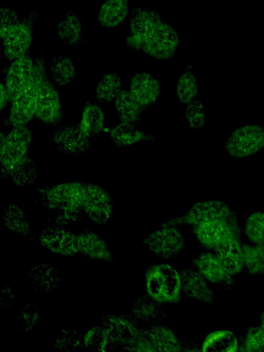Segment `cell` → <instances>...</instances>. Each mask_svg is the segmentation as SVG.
Here are the masks:
<instances>
[{
    "label": "cell",
    "instance_id": "cell-1",
    "mask_svg": "<svg viewBox=\"0 0 264 352\" xmlns=\"http://www.w3.org/2000/svg\"><path fill=\"white\" fill-rule=\"evenodd\" d=\"M146 294L162 305L177 304L181 300L180 273L172 265H151L144 275Z\"/></svg>",
    "mask_w": 264,
    "mask_h": 352
},
{
    "label": "cell",
    "instance_id": "cell-2",
    "mask_svg": "<svg viewBox=\"0 0 264 352\" xmlns=\"http://www.w3.org/2000/svg\"><path fill=\"white\" fill-rule=\"evenodd\" d=\"M199 243L208 250H214L233 239H241V228L236 211L232 214L191 226Z\"/></svg>",
    "mask_w": 264,
    "mask_h": 352
},
{
    "label": "cell",
    "instance_id": "cell-3",
    "mask_svg": "<svg viewBox=\"0 0 264 352\" xmlns=\"http://www.w3.org/2000/svg\"><path fill=\"white\" fill-rule=\"evenodd\" d=\"M43 204L59 211L80 212L85 198V183L61 182L43 186L38 190Z\"/></svg>",
    "mask_w": 264,
    "mask_h": 352
},
{
    "label": "cell",
    "instance_id": "cell-4",
    "mask_svg": "<svg viewBox=\"0 0 264 352\" xmlns=\"http://www.w3.org/2000/svg\"><path fill=\"white\" fill-rule=\"evenodd\" d=\"M143 244L154 256L169 260L183 251L186 239L177 226L164 222L144 238Z\"/></svg>",
    "mask_w": 264,
    "mask_h": 352
},
{
    "label": "cell",
    "instance_id": "cell-5",
    "mask_svg": "<svg viewBox=\"0 0 264 352\" xmlns=\"http://www.w3.org/2000/svg\"><path fill=\"white\" fill-rule=\"evenodd\" d=\"M181 44L177 30L162 22L141 42L138 50L158 60L172 58Z\"/></svg>",
    "mask_w": 264,
    "mask_h": 352
},
{
    "label": "cell",
    "instance_id": "cell-6",
    "mask_svg": "<svg viewBox=\"0 0 264 352\" xmlns=\"http://www.w3.org/2000/svg\"><path fill=\"white\" fill-rule=\"evenodd\" d=\"M37 15L31 11L1 38L3 54L10 61L30 52Z\"/></svg>",
    "mask_w": 264,
    "mask_h": 352
},
{
    "label": "cell",
    "instance_id": "cell-7",
    "mask_svg": "<svg viewBox=\"0 0 264 352\" xmlns=\"http://www.w3.org/2000/svg\"><path fill=\"white\" fill-rule=\"evenodd\" d=\"M33 135L26 126H16L1 135L0 144L1 175L27 155Z\"/></svg>",
    "mask_w": 264,
    "mask_h": 352
},
{
    "label": "cell",
    "instance_id": "cell-8",
    "mask_svg": "<svg viewBox=\"0 0 264 352\" xmlns=\"http://www.w3.org/2000/svg\"><path fill=\"white\" fill-rule=\"evenodd\" d=\"M264 147V128L248 124L234 130L225 144L226 153L233 158H242L256 153Z\"/></svg>",
    "mask_w": 264,
    "mask_h": 352
},
{
    "label": "cell",
    "instance_id": "cell-9",
    "mask_svg": "<svg viewBox=\"0 0 264 352\" xmlns=\"http://www.w3.org/2000/svg\"><path fill=\"white\" fill-rule=\"evenodd\" d=\"M233 210L226 202L206 200L194 204L185 213L166 221L174 226H195L214 219L228 216Z\"/></svg>",
    "mask_w": 264,
    "mask_h": 352
},
{
    "label": "cell",
    "instance_id": "cell-10",
    "mask_svg": "<svg viewBox=\"0 0 264 352\" xmlns=\"http://www.w3.org/2000/svg\"><path fill=\"white\" fill-rule=\"evenodd\" d=\"M64 116L59 93L48 79L38 87L35 118L48 126L58 125Z\"/></svg>",
    "mask_w": 264,
    "mask_h": 352
},
{
    "label": "cell",
    "instance_id": "cell-11",
    "mask_svg": "<svg viewBox=\"0 0 264 352\" xmlns=\"http://www.w3.org/2000/svg\"><path fill=\"white\" fill-rule=\"evenodd\" d=\"M135 319L133 316L107 319L104 329L108 333L109 342L115 341L116 344L122 349L135 351L138 344L145 336V331L138 327Z\"/></svg>",
    "mask_w": 264,
    "mask_h": 352
},
{
    "label": "cell",
    "instance_id": "cell-12",
    "mask_svg": "<svg viewBox=\"0 0 264 352\" xmlns=\"http://www.w3.org/2000/svg\"><path fill=\"white\" fill-rule=\"evenodd\" d=\"M52 142L61 153L73 157L87 153L91 147V139L82 131L78 123L74 122L56 128Z\"/></svg>",
    "mask_w": 264,
    "mask_h": 352
},
{
    "label": "cell",
    "instance_id": "cell-13",
    "mask_svg": "<svg viewBox=\"0 0 264 352\" xmlns=\"http://www.w3.org/2000/svg\"><path fill=\"white\" fill-rule=\"evenodd\" d=\"M82 210L93 222L105 223L109 219L113 211L111 195L98 185L85 183Z\"/></svg>",
    "mask_w": 264,
    "mask_h": 352
},
{
    "label": "cell",
    "instance_id": "cell-14",
    "mask_svg": "<svg viewBox=\"0 0 264 352\" xmlns=\"http://www.w3.org/2000/svg\"><path fill=\"white\" fill-rule=\"evenodd\" d=\"M162 22V16L156 10L142 8L133 9L129 18L128 47L138 50L142 40Z\"/></svg>",
    "mask_w": 264,
    "mask_h": 352
},
{
    "label": "cell",
    "instance_id": "cell-15",
    "mask_svg": "<svg viewBox=\"0 0 264 352\" xmlns=\"http://www.w3.org/2000/svg\"><path fill=\"white\" fill-rule=\"evenodd\" d=\"M191 263L209 283L223 289H230L235 283L233 276L226 270L214 252H201L192 259Z\"/></svg>",
    "mask_w": 264,
    "mask_h": 352
},
{
    "label": "cell",
    "instance_id": "cell-16",
    "mask_svg": "<svg viewBox=\"0 0 264 352\" xmlns=\"http://www.w3.org/2000/svg\"><path fill=\"white\" fill-rule=\"evenodd\" d=\"M10 62L4 82L10 102L30 85L34 67L30 52Z\"/></svg>",
    "mask_w": 264,
    "mask_h": 352
},
{
    "label": "cell",
    "instance_id": "cell-17",
    "mask_svg": "<svg viewBox=\"0 0 264 352\" xmlns=\"http://www.w3.org/2000/svg\"><path fill=\"white\" fill-rule=\"evenodd\" d=\"M39 87L40 85L32 81L26 89L10 102L8 120L12 126H26L35 118L36 96Z\"/></svg>",
    "mask_w": 264,
    "mask_h": 352
},
{
    "label": "cell",
    "instance_id": "cell-18",
    "mask_svg": "<svg viewBox=\"0 0 264 352\" xmlns=\"http://www.w3.org/2000/svg\"><path fill=\"white\" fill-rule=\"evenodd\" d=\"M182 292L197 301L213 304L216 294L208 281L194 267H185L180 272Z\"/></svg>",
    "mask_w": 264,
    "mask_h": 352
},
{
    "label": "cell",
    "instance_id": "cell-19",
    "mask_svg": "<svg viewBox=\"0 0 264 352\" xmlns=\"http://www.w3.org/2000/svg\"><path fill=\"white\" fill-rule=\"evenodd\" d=\"M40 243L51 252L63 256H72L79 252L78 236L58 227L43 230Z\"/></svg>",
    "mask_w": 264,
    "mask_h": 352
},
{
    "label": "cell",
    "instance_id": "cell-20",
    "mask_svg": "<svg viewBox=\"0 0 264 352\" xmlns=\"http://www.w3.org/2000/svg\"><path fill=\"white\" fill-rule=\"evenodd\" d=\"M131 94L146 107L155 103L161 95V85L157 78L146 72L135 74L130 79Z\"/></svg>",
    "mask_w": 264,
    "mask_h": 352
},
{
    "label": "cell",
    "instance_id": "cell-21",
    "mask_svg": "<svg viewBox=\"0 0 264 352\" xmlns=\"http://www.w3.org/2000/svg\"><path fill=\"white\" fill-rule=\"evenodd\" d=\"M144 331L155 351H182V340L177 337L171 328L159 323H153Z\"/></svg>",
    "mask_w": 264,
    "mask_h": 352
},
{
    "label": "cell",
    "instance_id": "cell-22",
    "mask_svg": "<svg viewBox=\"0 0 264 352\" xmlns=\"http://www.w3.org/2000/svg\"><path fill=\"white\" fill-rule=\"evenodd\" d=\"M226 270L233 276L244 268L243 252L241 239L226 242L213 250Z\"/></svg>",
    "mask_w": 264,
    "mask_h": 352
},
{
    "label": "cell",
    "instance_id": "cell-23",
    "mask_svg": "<svg viewBox=\"0 0 264 352\" xmlns=\"http://www.w3.org/2000/svg\"><path fill=\"white\" fill-rule=\"evenodd\" d=\"M113 102L120 122L135 125L141 121L142 114L146 109L126 89H122Z\"/></svg>",
    "mask_w": 264,
    "mask_h": 352
},
{
    "label": "cell",
    "instance_id": "cell-24",
    "mask_svg": "<svg viewBox=\"0 0 264 352\" xmlns=\"http://www.w3.org/2000/svg\"><path fill=\"white\" fill-rule=\"evenodd\" d=\"M130 0H104L97 20L104 28H113L122 25L129 12Z\"/></svg>",
    "mask_w": 264,
    "mask_h": 352
},
{
    "label": "cell",
    "instance_id": "cell-25",
    "mask_svg": "<svg viewBox=\"0 0 264 352\" xmlns=\"http://www.w3.org/2000/svg\"><path fill=\"white\" fill-rule=\"evenodd\" d=\"M109 138L117 146L126 147L138 142L155 141V136L139 130L135 124L120 122L109 130Z\"/></svg>",
    "mask_w": 264,
    "mask_h": 352
},
{
    "label": "cell",
    "instance_id": "cell-26",
    "mask_svg": "<svg viewBox=\"0 0 264 352\" xmlns=\"http://www.w3.org/2000/svg\"><path fill=\"white\" fill-rule=\"evenodd\" d=\"M105 116L103 108L95 102H86L78 122L82 131L90 139L98 135L104 129Z\"/></svg>",
    "mask_w": 264,
    "mask_h": 352
},
{
    "label": "cell",
    "instance_id": "cell-27",
    "mask_svg": "<svg viewBox=\"0 0 264 352\" xmlns=\"http://www.w3.org/2000/svg\"><path fill=\"white\" fill-rule=\"evenodd\" d=\"M163 306L146 294L137 298L131 309L135 319L153 324L159 323L166 318L167 314Z\"/></svg>",
    "mask_w": 264,
    "mask_h": 352
},
{
    "label": "cell",
    "instance_id": "cell-28",
    "mask_svg": "<svg viewBox=\"0 0 264 352\" xmlns=\"http://www.w3.org/2000/svg\"><path fill=\"white\" fill-rule=\"evenodd\" d=\"M59 38L66 45L77 46L83 38V27L81 19L76 14L68 12L57 25Z\"/></svg>",
    "mask_w": 264,
    "mask_h": 352
},
{
    "label": "cell",
    "instance_id": "cell-29",
    "mask_svg": "<svg viewBox=\"0 0 264 352\" xmlns=\"http://www.w3.org/2000/svg\"><path fill=\"white\" fill-rule=\"evenodd\" d=\"M239 341L230 330H216L209 333L201 345V351H239Z\"/></svg>",
    "mask_w": 264,
    "mask_h": 352
},
{
    "label": "cell",
    "instance_id": "cell-30",
    "mask_svg": "<svg viewBox=\"0 0 264 352\" xmlns=\"http://www.w3.org/2000/svg\"><path fill=\"white\" fill-rule=\"evenodd\" d=\"M36 167L28 155L12 165L1 177H8L16 186L23 187L32 184L36 179Z\"/></svg>",
    "mask_w": 264,
    "mask_h": 352
},
{
    "label": "cell",
    "instance_id": "cell-31",
    "mask_svg": "<svg viewBox=\"0 0 264 352\" xmlns=\"http://www.w3.org/2000/svg\"><path fill=\"white\" fill-rule=\"evenodd\" d=\"M78 236L79 251L82 254L96 259L110 260L111 253L105 241L98 234L86 231Z\"/></svg>",
    "mask_w": 264,
    "mask_h": 352
},
{
    "label": "cell",
    "instance_id": "cell-32",
    "mask_svg": "<svg viewBox=\"0 0 264 352\" xmlns=\"http://www.w3.org/2000/svg\"><path fill=\"white\" fill-rule=\"evenodd\" d=\"M76 72V67L69 56L59 55L52 58L50 74L56 85L63 87L69 85L75 79Z\"/></svg>",
    "mask_w": 264,
    "mask_h": 352
},
{
    "label": "cell",
    "instance_id": "cell-33",
    "mask_svg": "<svg viewBox=\"0 0 264 352\" xmlns=\"http://www.w3.org/2000/svg\"><path fill=\"white\" fill-rule=\"evenodd\" d=\"M122 90V79L115 72L103 74L95 88V98L100 103L113 102Z\"/></svg>",
    "mask_w": 264,
    "mask_h": 352
},
{
    "label": "cell",
    "instance_id": "cell-34",
    "mask_svg": "<svg viewBox=\"0 0 264 352\" xmlns=\"http://www.w3.org/2000/svg\"><path fill=\"white\" fill-rule=\"evenodd\" d=\"M242 248L246 272L252 276L264 274V243H242Z\"/></svg>",
    "mask_w": 264,
    "mask_h": 352
},
{
    "label": "cell",
    "instance_id": "cell-35",
    "mask_svg": "<svg viewBox=\"0 0 264 352\" xmlns=\"http://www.w3.org/2000/svg\"><path fill=\"white\" fill-rule=\"evenodd\" d=\"M31 277L32 283L41 291L56 289L60 283L57 270L48 264H42L32 269Z\"/></svg>",
    "mask_w": 264,
    "mask_h": 352
},
{
    "label": "cell",
    "instance_id": "cell-36",
    "mask_svg": "<svg viewBox=\"0 0 264 352\" xmlns=\"http://www.w3.org/2000/svg\"><path fill=\"white\" fill-rule=\"evenodd\" d=\"M177 95L180 103L188 104L198 94V80L188 66L179 77L176 86Z\"/></svg>",
    "mask_w": 264,
    "mask_h": 352
},
{
    "label": "cell",
    "instance_id": "cell-37",
    "mask_svg": "<svg viewBox=\"0 0 264 352\" xmlns=\"http://www.w3.org/2000/svg\"><path fill=\"white\" fill-rule=\"evenodd\" d=\"M243 232L252 243L263 244L264 212L256 211L250 214L245 221Z\"/></svg>",
    "mask_w": 264,
    "mask_h": 352
},
{
    "label": "cell",
    "instance_id": "cell-38",
    "mask_svg": "<svg viewBox=\"0 0 264 352\" xmlns=\"http://www.w3.org/2000/svg\"><path fill=\"white\" fill-rule=\"evenodd\" d=\"M3 221L6 226L12 231L21 234L29 232L30 225L25 214L21 208L14 204H10L6 208Z\"/></svg>",
    "mask_w": 264,
    "mask_h": 352
},
{
    "label": "cell",
    "instance_id": "cell-39",
    "mask_svg": "<svg viewBox=\"0 0 264 352\" xmlns=\"http://www.w3.org/2000/svg\"><path fill=\"white\" fill-rule=\"evenodd\" d=\"M239 351L264 352V329L259 326H250L239 341Z\"/></svg>",
    "mask_w": 264,
    "mask_h": 352
},
{
    "label": "cell",
    "instance_id": "cell-40",
    "mask_svg": "<svg viewBox=\"0 0 264 352\" xmlns=\"http://www.w3.org/2000/svg\"><path fill=\"white\" fill-rule=\"evenodd\" d=\"M185 118L190 129H199L204 127L206 124V119L202 102L199 100H192L187 104Z\"/></svg>",
    "mask_w": 264,
    "mask_h": 352
},
{
    "label": "cell",
    "instance_id": "cell-41",
    "mask_svg": "<svg viewBox=\"0 0 264 352\" xmlns=\"http://www.w3.org/2000/svg\"><path fill=\"white\" fill-rule=\"evenodd\" d=\"M83 342L87 348L103 350L109 342L108 333L104 328L95 327L86 333Z\"/></svg>",
    "mask_w": 264,
    "mask_h": 352
},
{
    "label": "cell",
    "instance_id": "cell-42",
    "mask_svg": "<svg viewBox=\"0 0 264 352\" xmlns=\"http://www.w3.org/2000/svg\"><path fill=\"white\" fill-rule=\"evenodd\" d=\"M21 20L14 10L1 7L0 9V34L1 38Z\"/></svg>",
    "mask_w": 264,
    "mask_h": 352
},
{
    "label": "cell",
    "instance_id": "cell-43",
    "mask_svg": "<svg viewBox=\"0 0 264 352\" xmlns=\"http://www.w3.org/2000/svg\"><path fill=\"white\" fill-rule=\"evenodd\" d=\"M36 311V309L33 307H30V309L25 308L21 313V316L19 320L20 323L25 322L23 327L28 328L29 327H32L35 324V320L38 317L37 314H34Z\"/></svg>",
    "mask_w": 264,
    "mask_h": 352
},
{
    "label": "cell",
    "instance_id": "cell-44",
    "mask_svg": "<svg viewBox=\"0 0 264 352\" xmlns=\"http://www.w3.org/2000/svg\"><path fill=\"white\" fill-rule=\"evenodd\" d=\"M0 108L1 111H2L8 104H10V99L6 91L4 83L1 82V93H0Z\"/></svg>",
    "mask_w": 264,
    "mask_h": 352
},
{
    "label": "cell",
    "instance_id": "cell-45",
    "mask_svg": "<svg viewBox=\"0 0 264 352\" xmlns=\"http://www.w3.org/2000/svg\"><path fill=\"white\" fill-rule=\"evenodd\" d=\"M182 351H201V346H198L192 342L182 340Z\"/></svg>",
    "mask_w": 264,
    "mask_h": 352
},
{
    "label": "cell",
    "instance_id": "cell-46",
    "mask_svg": "<svg viewBox=\"0 0 264 352\" xmlns=\"http://www.w3.org/2000/svg\"><path fill=\"white\" fill-rule=\"evenodd\" d=\"M260 326L264 329V310L261 312L260 316Z\"/></svg>",
    "mask_w": 264,
    "mask_h": 352
},
{
    "label": "cell",
    "instance_id": "cell-47",
    "mask_svg": "<svg viewBox=\"0 0 264 352\" xmlns=\"http://www.w3.org/2000/svg\"><path fill=\"white\" fill-rule=\"evenodd\" d=\"M263 169H264V166H263Z\"/></svg>",
    "mask_w": 264,
    "mask_h": 352
}]
</instances>
